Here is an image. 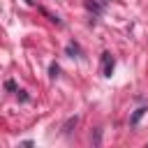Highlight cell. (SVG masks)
<instances>
[{
	"mask_svg": "<svg viewBox=\"0 0 148 148\" xmlns=\"http://www.w3.org/2000/svg\"><path fill=\"white\" fill-rule=\"evenodd\" d=\"M102 67H104V76H111V72H113V58H111V53H102Z\"/></svg>",
	"mask_w": 148,
	"mask_h": 148,
	"instance_id": "6da1fadb",
	"label": "cell"
},
{
	"mask_svg": "<svg viewBox=\"0 0 148 148\" xmlns=\"http://www.w3.org/2000/svg\"><path fill=\"white\" fill-rule=\"evenodd\" d=\"M143 113H146V109H136V111H134V116H132V120H130V123H132V125H136V123H139V120H141V116H143Z\"/></svg>",
	"mask_w": 148,
	"mask_h": 148,
	"instance_id": "7a4b0ae2",
	"label": "cell"
},
{
	"mask_svg": "<svg viewBox=\"0 0 148 148\" xmlns=\"http://www.w3.org/2000/svg\"><path fill=\"white\" fill-rule=\"evenodd\" d=\"M51 76H53V79L58 76V65H51Z\"/></svg>",
	"mask_w": 148,
	"mask_h": 148,
	"instance_id": "3957f363",
	"label": "cell"
}]
</instances>
